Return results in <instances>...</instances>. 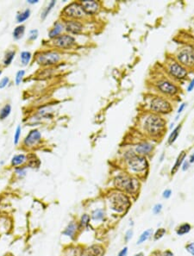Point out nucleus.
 <instances>
[{
  "label": "nucleus",
  "mask_w": 194,
  "mask_h": 256,
  "mask_svg": "<svg viewBox=\"0 0 194 256\" xmlns=\"http://www.w3.org/2000/svg\"><path fill=\"white\" fill-rule=\"evenodd\" d=\"M144 130L152 137H160L166 130V121L158 114H150L143 123Z\"/></svg>",
  "instance_id": "obj_1"
},
{
  "label": "nucleus",
  "mask_w": 194,
  "mask_h": 256,
  "mask_svg": "<svg viewBox=\"0 0 194 256\" xmlns=\"http://www.w3.org/2000/svg\"><path fill=\"white\" fill-rule=\"evenodd\" d=\"M125 158L128 160V164L133 172L141 173L145 171V169H147L148 166V163L146 157L136 155L133 151L127 152L125 154Z\"/></svg>",
  "instance_id": "obj_2"
},
{
  "label": "nucleus",
  "mask_w": 194,
  "mask_h": 256,
  "mask_svg": "<svg viewBox=\"0 0 194 256\" xmlns=\"http://www.w3.org/2000/svg\"><path fill=\"white\" fill-rule=\"evenodd\" d=\"M115 185L116 188L125 191L129 193H134L138 189V183L136 179L131 178L128 174H119L115 179Z\"/></svg>",
  "instance_id": "obj_3"
},
{
  "label": "nucleus",
  "mask_w": 194,
  "mask_h": 256,
  "mask_svg": "<svg viewBox=\"0 0 194 256\" xmlns=\"http://www.w3.org/2000/svg\"><path fill=\"white\" fill-rule=\"evenodd\" d=\"M150 109L155 114H168L173 107L166 98L161 97H155L150 102Z\"/></svg>",
  "instance_id": "obj_4"
},
{
  "label": "nucleus",
  "mask_w": 194,
  "mask_h": 256,
  "mask_svg": "<svg viewBox=\"0 0 194 256\" xmlns=\"http://www.w3.org/2000/svg\"><path fill=\"white\" fill-rule=\"evenodd\" d=\"M111 208L116 212H123L129 205V198L123 193H114L111 196Z\"/></svg>",
  "instance_id": "obj_5"
},
{
  "label": "nucleus",
  "mask_w": 194,
  "mask_h": 256,
  "mask_svg": "<svg viewBox=\"0 0 194 256\" xmlns=\"http://www.w3.org/2000/svg\"><path fill=\"white\" fill-rule=\"evenodd\" d=\"M63 14L73 19H80L86 16V12L83 9L82 5L79 3L73 2L68 5L63 10Z\"/></svg>",
  "instance_id": "obj_6"
},
{
  "label": "nucleus",
  "mask_w": 194,
  "mask_h": 256,
  "mask_svg": "<svg viewBox=\"0 0 194 256\" xmlns=\"http://www.w3.org/2000/svg\"><path fill=\"white\" fill-rule=\"evenodd\" d=\"M60 60V54L56 52H44L39 54L36 60L42 66H51L57 63Z\"/></svg>",
  "instance_id": "obj_7"
},
{
  "label": "nucleus",
  "mask_w": 194,
  "mask_h": 256,
  "mask_svg": "<svg viewBox=\"0 0 194 256\" xmlns=\"http://www.w3.org/2000/svg\"><path fill=\"white\" fill-rule=\"evenodd\" d=\"M156 86L160 92L164 93L165 95H167V96H175L179 92L178 87L176 86L174 84H173L167 79L159 80L156 84Z\"/></svg>",
  "instance_id": "obj_8"
},
{
  "label": "nucleus",
  "mask_w": 194,
  "mask_h": 256,
  "mask_svg": "<svg viewBox=\"0 0 194 256\" xmlns=\"http://www.w3.org/2000/svg\"><path fill=\"white\" fill-rule=\"evenodd\" d=\"M178 62L186 67H192L194 65V52L191 49H184L177 55Z\"/></svg>",
  "instance_id": "obj_9"
},
{
  "label": "nucleus",
  "mask_w": 194,
  "mask_h": 256,
  "mask_svg": "<svg viewBox=\"0 0 194 256\" xmlns=\"http://www.w3.org/2000/svg\"><path fill=\"white\" fill-rule=\"evenodd\" d=\"M168 72L175 79H183L187 76L186 69L178 61H173L168 65Z\"/></svg>",
  "instance_id": "obj_10"
},
{
  "label": "nucleus",
  "mask_w": 194,
  "mask_h": 256,
  "mask_svg": "<svg viewBox=\"0 0 194 256\" xmlns=\"http://www.w3.org/2000/svg\"><path fill=\"white\" fill-rule=\"evenodd\" d=\"M75 43V40L73 36L68 35H61L53 39V44L60 49H70Z\"/></svg>",
  "instance_id": "obj_11"
},
{
  "label": "nucleus",
  "mask_w": 194,
  "mask_h": 256,
  "mask_svg": "<svg viewBox=\"0 0 194 256\" xmlns=\"http://www.w3.org/2000/svg\"><path fill=\"white\" fill-rule=\"evenodd\" d=\"M83 9L85 10L86 14L94 15L97 13L99 10V4L97 1L92 0H84L81 3Z\"/></svg>",
  "instance_id": "obj_12"
},
{
  "label": "nucleus",
  "mask_w": 194,
  "mask_h": 256,
  "mask_svg": "<svg viewBox=\"0 0 194 256\" xmlns=\"http://www.w3.org/2000/svg\"><path fill=\"white\" fill-rule=\"evenodd\" d=\"M66 30L72 34H79L83 30V24L77 20H69L66 23Z\"/></svg>",
  "instance_id": "obj_13"
},
{
  "label": "nucleus",
  "mask_w": 194,
  "mask_h": 256,
  "mask_svg": "<svg viewBox=\"0 0 194 256\" xmlns=\"http://www.w3.org/2000/svg\"><path fill=\"white\" fill-rule=\"evenodd\" d=\"M153 148H154V147L151 143L148 142V141H142V142H140L136 146L135 152H136V155L144 156V155L150 154Z\"/></svg>",
  "instance_id": "obj_14"
},
{
  "label": "nucleus",
  "mask_w": 194,
  "mask_h": 256,
  "mask_svg": "<svg viewBox=\"0 0 194 256\" xmlns=\"http://www.w3.org/2000/svg\"><path fill=\"white\" fill-rule=\"evenodd\" d=\"M41 138H42V135L37 130H31L29 132V135H27V137L25 138V145L29 146V147L35 145L41 141Z\"/></svg>",
  "instance_id": "obj_15"
},
{
  "label": "nucleus",
  "mask_w": 194,
  "mask_h": 256,
  "mask_svg": "<svg viewBox=\"0 0 194 256\" xmlns=\"http://www.w3.org/2000/svg\"><path fill=\"white\" fill-rule=\"evenodd\" d=\"M185 151H182L181 153L180 154V155L178 156V158H177V159H176V162H175L174 166H173V168H172V171H171V174H172V175H174V174L179 170V168H180V166L182 165V163L184 162V159L185 158Z\"/></svg>",
  "instance_id": "obj_16"
},
{
  "label": "nucleus",
  "mask_w": 194,
  "mask_h": 256,
  "mask_svg": "<svg viewBox=\"0 0 194 256\" xmlns=\"http://www.w3.org/2000/svg\"><path fill=\"white\" fill-rule=\"evenodd\" d=\"M63 28L64 25L60 23H59V22L54 24V27L49 32V37L50 38H55V37L59 36V35L60 34L61 31L63 30Z\"/></svg>",
  "instance_id": "obj_17"
},
{
  "label": "nucleus",
  "mask_w": 194,
  "mask_h": 256,
  "mask_svg": "<svg viewBox=\"0 0 194 256\" xmlns=\"http://www.w3.org/2000/svg\"><path fill=\"white\" fill-rule=\"evenodd\" d=\"M76 230H77V225L73 222H71L68 224V226L67 227V229L64 230L62 234H63L64 236H67L73 238Z\"/></svg>",
  "instance_id": "obj_18"
},
{
  "label": "nucleus",
  "mask_w": 194,
  "mask_h": 256,
  "mask_svg": "<svg viewBox=\"0 0 194 256\" xmlns=\"http://www.w3.org/2000/svg\"><path fill=\"white\" fill-rule=\"evenodd\" d=\"M181 130V125H179L178 127H176L174 130H173V132L170 134L169 137H168V140H167V142L169 145H172L175 141L177 140L178 136L180 135V131Z\"/></svg>",
  "instance_id": "obj_19"
},
{
  "label": "nucleus",
  "mask_w": 194,
  "mask_h": 256,
  "mask_svg": "<svg viewBox=\"0 0 194 256\" xmlns=\"http://www.w3.org/2000/svg\"><path fill=\"white\" fill-rule=\"evenodd\" d=\"M190 230H191V225L189 223H183L177 229L176 233L178 236H184L185 234L189 233Z\"/></svg>",
  "instance_id": "obj_20"
},
{
  "label": "nucleus",
  "mask_w": 194,
  "mask_h": 256,
  "mask_svg": "<svg viewBox=\"0 0 194 256\" xmlns=\"http://www.w3.org/2000/svg\"><path fill=\"white\" fill-rule=\"evenodd\" d=\"M92 218L94 221H101L104 218V211L102 209H97L92 211Z\"/></svg>",
  "instance_id": "obj_21"
},
{
  "label": "nucleus",
  "mask_w": 194,
  "mask_h": 256,
  "mask_svg": "<svg viewBox=\"0 0 194 256\" xmlns=\"http://www.w3.org/2000/svg\"><path fill=\"white\" fill-rule=\"evenodd\" d=\"M152 234H153V229H148V230H145V231L143 232L141 236H140L139 240L137 241V244H141L142 242H146L147 240H148V239L150 238L151 236H152Z\"/></svg>",
  "instance_id": "obj_22"
},
{
  "label": "nucleus",
  "mask_w": 194,
  "mask_h": 256,
  "mask_svg": "<svg viewBox=\"0 0 194 256\" xmlns=\"http://www.w3.org/2000/svg\"><path fill=\"white\" fill-rule=\"evenodd\" d=\"M24 26H23V25L17 26V27L14 29V31H13V37H14L16 40H18V39H20L21 37H23V35L24 34Z\"/></svg>",
  "instance_id": "obj_23"
},
{
  "label": "nucleus",
  "mask_w": 194,
  "mask_h": 256,
  "mask_svg": "<svg viewBox=\"0 0 194 256\" xmlns=\"http://www.w3.org/2000/svg\"><path fill=\"white\" fill-rule=\"evenodd\" d=\"M89 254L92 256H102L104 250L101 247L92 246L91 248H89Z\"/></svg>",
  "instance_id": "obj_24"
},
{
  "label": "nucleus",
  "mask_w": 194,
  "mask_h": 256,
  "mask_svg": "<svg viewBox=\"0 0 194 256\" xmlns=\"http://www.w3.org/2000/svg\"><path fill=\"white\" fill-rule=\"evenodd\" d=\"M25 160H26V157H25V155H16V156H14V157L12 158L11 164H12V166H19V165L23 164Z\"/></svg>",
  "instance_id": "obj_25"
},
{
  "label": "nucleus",
  "mask_w": 194,
  "mask_h": 256,
  "mask_svg": "<svg viewBox=\"0 0 194 256\" xmlns=\"http://www.w3.org/2000/svg\"><path fill=\"white\" fill-rule=\"evenodd\" d=\"M10 111H11V107L9 104H6L5 107L2 108V110L0 111V119L4 120L7 116L10 115Z\"/></svg>",
  "instance_id": "obj_26"
},
{
  "label": "nucleus",
  "mask_w": 194,
  "mask_h": 256,
  "mask_svg": "<svg viewBox=\"0 0 194 256\" xmlns=\"http://www.w3.org/2000/svg\"><path fill=\"white\" fill-rule=\"evenodd\" d=\"M30 59H31V53L29 52L24 51V52L21 53V60H22V63H23L24 66H26V65L29 64V62L30 61Z\"/></svg>",
  "instance_id": "obj_27"
},
{
  "label": "nucleus",
  "mask_w": 194,
  "mask_h": 256,
  "mask_svg": "<svg viewBox=\"0 0 194 256\" xmlns=\"http://www.w3.org/2000/svg\"><path fill=\"white\" fill-rule=\"evenodd\" d=\"M29 14H30V10H29V9L25 10L24 12H22L21 14H19L16 16L17 22H18V23H23V22H24L25 20H27L29 18Z\"/></svg>",
  "instance_id": "obj_28"
},
{
  "label": "nucleus",
  "mask_w": 194,
  "mask_h": 256,
  "mask_svg": "<svg viewBox=\"0 0 194 256\" xmlns=\"http://www.w3.org/2000/svg\"><path fill=\"white\" fill-rule=\"evenodd\" d=\"M15 53H16L15 51H10V52H8V53H6L5 60H4V63H5V66H8V65H10V63H11L12 60L15 57Z\"/></svg>",
  "instance_id": "obj_29"
},
{
  "label": "nucleus",
  "mask_w": 194,
  "mask_h": 256,
  "mask_svg": "<svg viewBox=\"0 0 194 256\" xmlns=\"http://www.w3.org/2000/svg\"><path fill=\"white\" fill-rule=\"evenodd\" d=\"M55 4H56V2L55 1H51L50 3H49V6L45 9V10H43V12H42V19H45L46 17H47V16L49 15V13L50 12V10L53 9V7L55 5Z\"/></svg>",
  "instance_id": "obj_30"
},
{
  "label": "nucleus",
  "mask_w": 194,
  "mask_h": 256,
  "mask_svg": "<svg viewBox=\"0 0 194 256\" xmlns=\"http://www.w3.org/2000/svg\"><path fill=\"white\" fill-rule=\"evenodd\" d=\"M89 222H90V217H89V215L84 214L82 216V218H81V220H80V228L87 227Z\"/></svg>",
  "instance_id": "obj_31"
},
{
  "label": "nucleus",
  "mask_w": 194,
  "mask_h": 256,
  "mask_svg": "<svg viewBox=\"0 0 194 256\" xmlns=\"http://www.w3.org/2000/svg\"><path fill=\"white\" fill-rule=\"evenodd\" d=\"M165 234H166L165 229H162V228L159 229L157 231L155 232V241H157V240H159V239H160V238H162V237L164 236V235H165Z\"/></svg>",
  "instance_id": "obj_32"
},
{
  "label": "nucleus",
  "mask_w": 194,
  "mask_h": 256,
  "mask_svg": "<svg viewBox=\"0 0 194 256\" xmlns=\"http://www.w3.org/2000/svg\"><path fill=\"white\" fill-rule=\"evenodd\" d=\"M35 155H33V159H30L29 157L28 158L29 159V166H31V167H38L39 166H40V160L38 159H35Z\"/></svg>",
  "instance_id": "obj_33"
},
{
  "label": "nucleus",
  "mask_w": 194,
  "mask_h": 256,
  "mask_svg": "<svg viewBox=\"0 0 194 256\" xmlns=\"http://www.w3.org/2000/svg\"><path fill=\"white\" fill-rule=\"evenodd\" d=\"M24 73L25 72L24 71H23V70H21V71H19L18 73H16V85H19L20 83L22 82L23 77H24Z\"/></svg>",
  "instance_id": "obj_34"
},
{
  "label": "nucleus",
  "mask_w": 194,
  "mask_h": 256,
  "mask_svg": "<svg viewBox=\"0 0 194 256\" xmlns=\"http://www.w3.org/2000/svg\"><path fill=\"white\" fill-rule=\"evenodd\" d=\"M20 135H21V127H20V126H17L16 130V133H15V135H14V143L16 144V145L18 143Z\"/></svg>",
  "instance_id": "obj_35"
},
{
  "label": "nucleus",
  "mask_w": 194,
  "mask_h": 256,
  "mask_svg": "<svg viewBox=\"0 0 194 256\" xmlns=\"http://www.w3.org/2000/svg\"><path fill=\"white\" fill-rule=\"evenodd\" d=\"M185 248H186V250L189 252L192 255L194 256V243L193 242H192V243H189V244H187V245L185 246Z\"/></svg>",
  "instance_id": "obj_36"
},
{
  "label": "nucleus",
  "mask_w": 194,
  "mask_h": 256,
  "mask_svg": "<svg viewBox=\"0 0 194 256\" xmlns=\"http://www.w3.org/2000/svg\"><path fill=\"white\" fill-rule=\"evenodd\" d=\"M161 210H162V205L160 203H158V204H155V207L153 208V212L154 214H159L161 211Z\"/></svg>",
  "instance_id": "obj_37"
},
{
  "label": "nucleus",
  "mask_w": 194,
  "mask_h": 256,
  "mask_svg": "<svg viewBox=\"0 0 194 256\" xmlns=\"http://www.w3.org/2000/svg\"><path fill=\"white\" fill-rule=\"evenodd\" d=\"M37 35H38V31L36 29L31 30L30 33H29V39L30 40H35L37 38Z\"/></svg>",
  "instance_id": "obj_38"
},
{
  "label": "nucleus",
  "mask_w": 194,
  "mask_h": 256,
  "mask_svg": "<svg viewBox=\"0 0 194 256\" xmlns=\"http://www.w3.org/2000/svg\"><path fill=\"white\" fill-rule=\"evenodd\" d=\"M132 236H133V230H132V229L128 230V231L126 232V234H125V236H124L125 241H126V242H129L131 238H132Z\"/></svg>",
  "instance_id": "obj_39"
},
{
  "label": "nucleus",
  "mask_w": 194,
  "mask_h": 256,
  "mask_svg": "<svg viewBox=\"0 0 194 256\" xmlns=\"http://www.w3.org/2000/svg\"><path fill=\"white\" fill-rule=\"evenodd\" d=\"M9 78L5 77L1 81H0V88H4V87H5L6 86H7V84L9 83Z\"/></svg>",
  "instance_id": "obj_40"
},
{
  "label": "nucleus",
  "mask_w": 194,
  "mask_h": 256,
  "mask_svg": "<svg viewBox=\"0 0 194 256\" xmlns=\"http://www.w3.org/2000/svg\"><path fill=\"white\" fill-rule=\"evenodd\" d=\"M171 195H172V191L169 190V189H167V190L164 191V192H163V198H169L171 197Z\"/></svg>",
  "instance_id": "obj_41"
},
{
  "label": "nucleus",
  "mask_w": 194,
  "mask_h": 256,
  "mask_svg": "<svg viewBox=\"0 0 194 256\" xmlns=\"http://www.w3.org/2000/svg\"><path fill=\"white\" fill-rule=\"evenodd\" d=\"M16 173L18 174V175H21V176H24L25 174H26L25 167H24V168H17V169L16 170Z\"/></svg>",
  "instance_id": "obj_42"
},
{
  "label": "nucleus",
  "mask_w": 194,
  "mask_h": 256,
  "mask_svg": "<svg viewBox=\"0 0 194 256\" xmlns=\"http://www.w3.org/2000/svg\"><path fill=\"white\" fill-rule=\"evenodd\" d=\"M127 254H128V248L124 247V248H123L121 251L119 252V254H118L117 256H127Z\"/></svg>",
  "instance_id": "obj_43"
},
{
  "label": "nucleus",
  "mask_w": 194,
  "mask_h": 256,
  "mask_svg": "<svg viewBox=\"0 0 194 256\" xmlns=\"http://www.w3.org/2000/svg\"><path fill=\"white\" fill-rule=\"evenodd\" d=\"M194 89V79L191 81V83L189 84V86H188V87H187V91L188 92H192V90Z\"/></svg>",
  "instance_id": "obj_44"
},
{
  "label": "nucleus",
  "mask_w": 194,
  "mask_h": 256,
  "mask_svg": "<svg viewBox=\"0 0 194 256\" xmlns=\"http://www.w3.org/2000/svg\"><path fill=\"white\" fill-rule=\"evenodd\" d=\"M186 106V104H180V108H179V110H178V114H180V113H181L182 111H183V110L185 109V107Z\"/></svg>",
  "instance_id": "obj_45"
},
{
  "label": "nucleus",
  "mask_w": 194,
  "mask_h": 256,
  "mask_svg": "<svg viewBox=\"0 0 194 256\" xmlns=\"http://www.w3.org/2000/svg\"><path fill=\"white\" fill-rule=\"evenodd\" d=\"M161 256H174V254H173L172 252L169 251V250H167V251H166Z\"/></svg>",
  "instance_id": "obj_46"
},
{
  "label": "nucleus",
  "mask_w": 194,
  "mask_h": 256,
  "mask_svg": "<svg viewBox=\"0 0 194 256\" xmlns=\"http://www.w3.org/2000/svg\"><path fill=\"white\" fill-rule=\"evenodd\" d=\"M189 168V162H187V161H185L184 163V165H183V171H185V170H187Z\"/></svg>",
  "instance_id": "obj_47"
},
{
  "label": "nucleus",
  "mask_w": 194,
  "mask_h": 256,
  "mask_svg": "<svg viewBox=\"0 0 194 256\" xmlns=\"http://www.w3.org/2000/svg\"><path fill=\"white\" fill-rule=\"evenodd\" d=\"M189 162H190V163H192V162H194V154H193V155H191V157H190Z\"/></svg>",
  "instance_id": "obj_48"
},
{
  "label": "nucleus",
  "mask_w": 194,
  "mask_h": 256,
  "mask_svg": "<svg viewBox=\"0 0 194 256\" xmlns=\"http://www.w3.org/2000/svg\"><path fill=\"white\" fill-rule=\"evenodd\" d=\"M38 1L37 0H29L28 1V3H29V4H35V3H37Z\"/></svg>",
  "instance_id": "obj_49"
},
{
  "label": "nucleus",
  "mask_w": 194,
  "mask_h": 256,
  "mask_svg": "<svg viewBox=\"0 0 194 256\" xmlns=\"http://www.w3.org/2000/svg\"><path fill=\"white\" fill-rule=\"evenodd\" d=\"M134 256H144V254H143V253H138V254H136Z\"/></svg>",
  "instance_id": "obj_50"
},
{
  "label": "nucleus",
  "mask_w": 194,
  "mask_h": 256,
  "mask_svg": "<svg viewBox=\"0 0 194 256\" xmlns=\"http://www.w3.org/2000/svg\"><path fill=\"white\" fill-rule=\"evenodd\" d=\"M1 73H2V72H1V71H0V75H1Z\"/></svg>",
  "instance_id": "obj_51"
}]
</instances>
